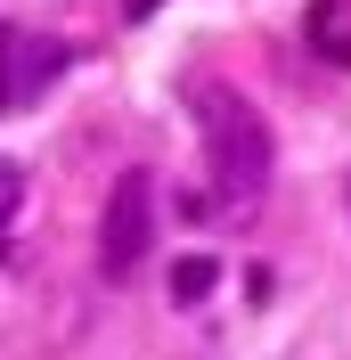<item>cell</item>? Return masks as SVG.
<instances>
[{
	"mask_svg": "<svg viewBox=\"0 0 351 360\" xmlns=\"http://www.w3.org/2000/svg\"><path fill=\"white\" fill-rule=\"evenodd\" d=\"M310 41H319V58H335V66H351V17H343V0H319L310 8Z\"/></svg>",
	"mask_w": 351,
	"mask_h": 360,
	"instance_id": "obj_4",
	"label": "cell"
},
{
	"mask_svg": "<svg viewBox=\"0 0 351 360\" xmlns=\"http://www.w3.org/2000/svg\"><path fill=\"white\" fill-rule=\"evenodd\" d=\"M17 205H25V172H17L8 156H0V229L17 221Z\"/></svg>",
	"mask_w": 351,
	"mask_h": 360,
	"instance_id": "obj_6",
	"label": "cell"
},
{
	"mask_svg": "<svg viewBox=\"0 0 351 360\" xmlns=\"http://www.w3.org/2000/svg\"><path fill=\"white\" fill-rule=\"evenodd\" d=\"M147 172H123L114 180V197H107V213H98V270L107 278H131L139 262H147V246H155V213H147Z\"/></svg>",
	"mask_w": 351,
	"mask_h": 360,
	"instance_id": "obj_2",
	"label": "cell"
},
{
	"mask_svg": "<svg viewBox=\"0 0 351 360\" xmlns=\"http://www.w3.org/2000/svg\"><path fill=\"white\" fill-rule=\"evenodd\" d=\"M197 131H204V156H213V180L229 205H253L270 188V164H278V139H270L262 107L229 82H197Z\"/></svg>",
	"mask_w": 351,
	"mask_h": 360,
	"instance_id": "obj_1",
	"label": "cell"
},
{
	"mask_svg": "<svg viewBox=\"0 0 351 360\" xmlns=\"http://www.w3.org/2000/svg\"><path fill=\"white\" fill-rule=\"evenodd\" d=\"M213 287H220V262H213V254H180V262H172V303H204Z\"/></svg>",
	"mask_w": 351,
	"mask_h": 360,
	"instance_id": "obj_5",
	"label": "cell"
},
{
	"mask_svg": "<svg viewBox=\"0 0 351 360\" xmlns=\"http://www.w3.org/2000/svg\"><path fill=\"white\" fill-rule=\"evenodd\" d=\"M58 74H66V41L25 33V25H0V115H25Z\"/></svg>",
	"mask_w": 351,
	"mask_h": 360,
	"instance_id": "obj_3",
	"label": "cell"
},
{
	"mask_svg": "<svg viewBox=\"0 0 351 360\" xmlns=\"http://www.w3.org/2000/svg\"><path fill=\"white\" fill-rule=\"evenodd\" d=\"M123 8H131V25H147L155 8H164V0H123Z\"/></svg>",
	"mask_w": 351,
	"mask_h": 360,
	"instance_id": "obj_7",
	"label": "cell"
}]
</instances>
